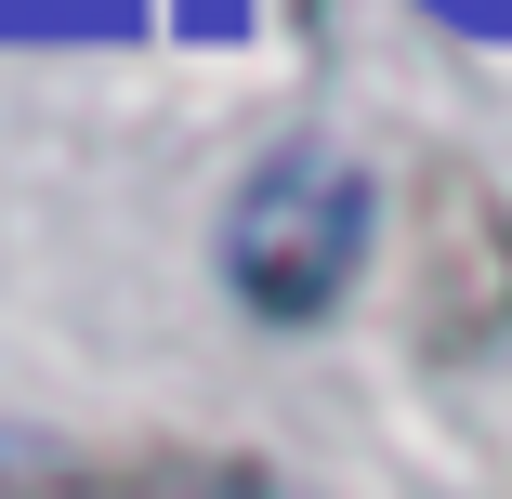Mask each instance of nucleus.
<instances>
[{"mask_svg": "<svg viewBox=\"0 0 512 499\" xmlns=\"http://www.w3.org/2000/svg\"><path fill=\"white\" fill-rule=\"evenodd\" d=\"M368 263V171L342 145H276L224 211V289L263 329H316Z\"/></svg>", "mask_w": 512, "mask_h": 499, "instance_id": "f257e3e1", "label": "nucleus"}, {"mask_svg": "<svg viewBox=\"0 0 512 499\" xmlns=\"http://www.w3.org/2000/svg\"><path fill=\"white\" fill-rule=\"evenodd\" d=\"M421 342L447 368L512 342V211H499V184L473 158L421 171Z\"/></svg>", "mask_w": 512, "mask_h": 499, "instance_id": "f03ea898", "label": "nucleus"}, {"mask_svg": "<svg viewBox=\"0 0 512 499\" xmlns=\"http://www.w3.org/2000/svg\"><path fill=\"white\" fill-rule=\"evenodd\" d=\"M40 499H302L263 460H106V473H53Z\"/></svg>", "mask_w": 512, "mask_h": 499, "instance_id": "7ed1b4c3", "label": "nucleus"}]
</instances>
